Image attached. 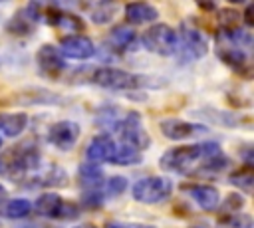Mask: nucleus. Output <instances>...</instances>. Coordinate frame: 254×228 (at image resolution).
I'll return each instance as SVG.
<instances>
[{
  "instance_id": "17",
  "label": "nucleus",
  "mask_w": 254,
  "mask_h": 228,
  "mask_svg": "<svg viewBox=\"0 0 254 228\" xmlns=\"http://www.w3.org/2000/svg\"><path fill=\"white\" fill-rule=\"evenodd\" d=\"M125 18L131 24H147L159 18V12L155 6L147 4V2H131L125 8Z\"/></svg>"
},
{
  "instance_id": "24",
  "label": "nucleus",
  "mask_w": 254,
  "mask_h": 228,
  "mask_svg": "<svg viewBox=\"0 0 254 228\" xmlns=\"http://www.w3.org/2000/svg\"><path fill=\"white\" fill-rule=\"evenodd\" d=\"M8 32L18 34V36H26V34L34 32V20L28 16L26 10H22L18 16H14V18L8 22Z\"/></svg>"
},
{
  "instance_id": "26",
  "label": "nucleus",
  "mask_w": 254,
  "mask_h": 228,
  "mask_svg": "<svg viewBox=\"0 0 254 228\" xmlns=\"http://www.w3.org/2000/svg\"><path fill=\"white\" fill-rule=\"evenodd\" d=\"M4 212H6L8 218H14V220L26 218V216L32 212V204H30V200H26V198H14V200H10V202L6 204Z\"/></svg>"
},
{
  "instance_id": "19",
  "label": "nucleus",
  "mask_w": 254,
  "mask_h": 228,
  "mask_svg": "<svg viewBox=\"0 0 254 228\" xmlns=\"http://www.w3.org/2000/svg\"><path fill=\"white\" fill-rule=\"evenodd\" d=\"M77 180L83 188H99L103 182V171L95 163H83L77 169Z\"/></svg>"
},
{
  "instance_id": "28",
  "label": "nucleus",
  "mask_w": 254,
  "mask_h": 228,
  "mask_svg": "<svg viewBox=\"0 0 254 228\" xmlns=\"http://www.w3.org/2000/svg\"><path fill=\"white\" fill-rule=\"evenodd\" d=\"M103 192L99 190V188H85V192H83V196H81V204L85 206V208H101L103 206Z\"/></svg>"
},
{
  "instance_id": "16",
  "label": "nucleus",
  "mask_w": 254,
  "mask_h": 228,
  "mask_svg": "<svg viewBox=\"0 0 254 228\" xmlns=\"http://www.w3.org/2000/svg\"><path fill=\"white\" fill-rule=\"evenodd\" d=\"M161 131H163L165 137H169L173 141H181V139H187V137L202 131V127H198L194 123L181 121V119H165L161 123Z\"/></svg>"
},
{
  "instance_id": "8",
  "label": "nucleus",
  "mask_w": 254,
  "mask_h": 228,
  "mask_svg": "<svg viewBox=\"0 0 254 228\" xmlns=\"http://www.w3.org/2000/svg\"><path fill=\"white\" fill-rule=\"evenodd\" d=\"M181 40H183V54H185V57H189V59H200L202 56H206L208 44H206L204 34L196 26L185 22L181 26Z\"/></svg>"
},
{
  "instance_id": "30",
  "label": "nucleus",
  "mask_w": 254,
  "mask_h": 228,
  "mask_svg": "<svg viewBox=\"0 0 254 228\" xmlns=\"http://www.w3.org/2000/svg\"><path fill=\"white\" fill-rule=\"evenodd\" d=\"M127 186H129L127 178H123V176H111V178L107 180V188H105V190H107L109 196H117V194L125 192Z\"/></svg>"
},
{
  "instance_id": "10",
  "label": "nucleus",
  "mask_w": 254,
  "mask_h": 228,
  "mask_svg": "<svg viewBox=\"0 0 254 228\" xmlns=\"http://www.w3.org/2000/svg\"><path fill=\"white\" fill-rule=\"evenodd\" d=\"M115 149H117V145L109 135H97L89 141V145L85 149V157H87L89 163H95V165L111 163V159L115 155Z\"/></svg>"
},
{
  "instance_id": "31",
  "label": "nucleus",
  "mask_w": 254,
  "mask_h": 228,
  "mask_svg": "<svg viewBox=\"0 0 254 228\" xmlns=\"http://www.w3.org/2000/svg\"><path fill=\"white\" fill-rule=\"evenodd\" d=\"M220 20H222L224 28H234V22H238V14L234 10H222Z\"/></svg>"
},
{
  "instance_id": "20",
  "label": "nucleus",
  "mask_w": 254,
  "mask_h": 228,
  "mask_svg": "<svg viewBox=\"0 0 254 228\" xmlns=\"http://www.w3.org/2000/svg\"><path fill=\"white\" fill-rule=\"evenodd\" d=\"M46 22L52 24V26H56V28L71 30V32H79V30L83 28L81 18H77V16H73V14H69V12H62V10H58V8H54V10L50 12V16H48Z\"/></svg>"
},
{
  "instance_id": "29",
  "label": "nucleus",
  "mask_w": 254,
  "mask_h": 228,
  "mask_svg": "<svg viewBox=\"0 0 254 228\" xmlns=\"http://www.w3.org/2000/svg\"><path fill=\"white\" fill-rule=\"evenodd\" d=\"M242 206H244L242 196H240V194H236V192H232V194H228V196L224 198V202H222V212H220V214L240 212V210H242Z\"/></svg>"
},
{
  "instance_id": "5",
  "label": "nucleus",
  "mask_w": 254,
  "mask_h": 228,
  "mask_svg": "<svg viewBox=\"0 0 254 228\" xmlns=\"http://www.w3.org/2000/svg\"><path fill=\"white\" fill-rule=\"evenodd\" d=\"M141 42L149 52L159 54V56H171L177 50V34L167 24H157V26L149 28L143 34Z\"/></svg>"
},
{
  "instance_id": "23",
  "label": "nucleus",
  "mask_w": 254,
  "mask_h": 228,
  "mask_svg": "<svg viewBox=\"0 0 254 228\" xmlns=\"http://www.w3.org/2000/svg\"><path fill=\"white\" fill-rule=\"evenodd\" d=\"M252 216L250 214H240V212H232V214H220L218 220V228H252Z\"/></svg>"
},
{
  "instance_id": "11",
  "label": "nucleus",
  "mask_w": 254,
  "mask_h": 228,
  "mask_svg": "<svg viewBox=\"0 0 254 228\" xmlns=\"http://www.w3.org/2000/svg\"><path fill=\"white\" fill-rule=\"evenodd\" d=\"M36 59H38V65H40V71L44 75H50V77H58L62 75L65 63H64V57H62V52L54 46H42L36 54Z\"/></svg>"
},
{
  "instance_id": "32",
  "label": "nucleus",
  "mask_w": 254,
  "mask_h": 228,
  "mask_svg": "<svg viewBox=\"0 0 254 228\" xmlns=\"http://www.w3.org/2000/svg\"><path fill=\"white\" fill-rule=\"evenodd\" d=\"M105 228H155L149 224H123V222H107Z\"/></svg>"
},
{
  "instance_id": "3",
  "label": "nucleus",
  "mask_w": 254,
  "mask_h": 228,
  "mask_svg": "<svg viewBox=\"0 0 254 228\" xmlns=\"http://www.w3.org/2000/svg\"><path fill=\"white\" fill-rule=\"evenodd\" d=\"M133 198L143 204H159L173 192V182L165 176H147L133 184Z\"/></svg>"
},
{
  "instance_id": "14",
  "label": "nucleus",
  "mask_w": 254,
  "mask_h": 228,
  "mask_svg": "<svg viewBox=\"0 0 254 228\" xmlns=\"http://www.w3.org/2000/svg\"><path fill=\"white\" fill-rule=\"evenodd\" d=\"M64 204H65V200L60 194H56V192H44V194H40L36 198L34 210L40 216H44V218H58V220H62Z\"/></svg>"
},
{
  "instance_id": "7",
  "label": "nucleus",
  "mask_w": 254,
  "mask_h": 228,
  "mask_svg": "<svg viewBox=\"0 0 254 228\" xmlns=\"http://www.w3.org/2000/svg\"><path fill=\"white\" fill-rule=\"evenodd\" d=\"M117 131L121 133V137H123V143H127V145H133L135 149H139V151H143V149H147L149 147V135H147V131L143 129V125H141V115L139 113H135V111H131V113H127V117L125 119H121V123H119V127H117Z\"/></svg>"
},
{
  "instance_id": "18",
  "label": "nucleus",
  "mask_w": 254,
  "mask_h": 228,
  "mask_svg": "<svg viewBox=\"0 0 254 228\" xmlns=\"http://www.w3.org/2000/svg\"><path fill=\"white\" fill-rule=\"evenodd\" d=\"M28 127V115L22 111L16 113H0V131L6 137H18Z\"/></svg>"
},
{
  "instance_id": "38",
  "label": "nucleus",
  "mask_w": 254,
  "mask_h": 228,
  "mask_svg": "<svg viewBox=\"0 0 254 228\" xmlns=\"http://www.w3.org/2000/svg\"><path fill=\"white\" fill-rule=\"evenodd\" d=\"M228 2H232V4H242L244 0H228Z\"/></svg>"
},
{
  "instance_id": "9",
  "label": "nucleus",
  "mask_w": 254,
  "mask_h": 228,
  "mask_svg": "<svg viewBox=\"0 0 254 228\" xmlns=\"http://www.w3.org/2000/svg\"><path fill=\"white\" fill-rule=\"evenodd\" d=\"M77 139H79V125L73 121H58L48 131V141L60 151H69L77 143Z\"/></svg>"
},
{
  "instance_id": "21",
  "label": "nucleus",
  "mask_w": 254,
  "mask_h": 228,
  "mask_svg": "<svg viewBox=\"0 0 254 228\" xmlns=\"http://www.w3.org/2000/svg\"><path fill=\"white\" fill-rule=\"evenodd\" d=\"M141 159L143 157H141L139 149H135L133 145L123 143L121 147L115 149V155H113L111 163H115V165H137V163H141Z\"/></svg>"
},
{
  "instance_id": "40",
  "label": "nucleus",
  "mask_w": 254,
  "mask_h": 228,
  "mask_svg": "<svg viewBox=\"0 0 254 228\" xmlns=\"http://www.w3.org/2000/svg\"><path fill=\"white\" fill-rule=\"evenodd\" d=\"M0 2H4V0H0Z\"/></svg>"
},
{
  "instance_id": "25",
  "label": "nucleus",
  "mask_w": 254,
  "mask_h": 228,
  "mask_svg": "<svg viewBox=\"0 0 254 228\" xmlns=\"http://www.w3.org/2000/svg\"><path fill=\"white\" fill-rule=\"evenodd\" d=\"M230 182H232L234 186H238L240 190H244L246 194H248V192H252V182H254V172H252V169H250V165H246L244 169H240V171H236V172H232V174H230Z\"/></svg>"
},
{
  "instance_id": "12",
  "label": "nucleus",
  "mask_w": 254,
  "mask_h": 228,
  "mask_svg": "<svg viewBox=\"0 0 254 228\" xmlns=\"http://www.w3.org/2000/svg\"><path fill=\"white\" fill-rule=\"evenodd\" d=\"M60 52L64 56H69V57H75V59H87V57L93 56L95 48H93L89 38L75 34V36H65L60 42Z\"/></svg>"
},
{
  "instance_id": "1",
  "label": "nucleus",
  "mask_w": 254,
  "mask_h": 228,
  "mask_svg": "<svg viewBox=\"0 0 254 228\" xmlns=\"http://www.w3.org/2000/svg\"><path fill=\"white\" fill-rule=\"evenodd\" d=\"M222 155V149L218 143L212 141H204V143H194V145H183V147H175L169 149L159 165L165 171L171 172H179V174H190L194 171H198L204 163L216 159Z\"/></svg>"
},
{
  "instance_id": "37",
  "label": "nucleus",
  "mask_w": 254,
  "mask_h": 228,
  "mask_svg": "<svg viewBox=\"0 0 254 228\" xmlns=\"http://www.w3.org/2000/svg\"><path fill=\"white\" fill-rule=\"evenodd\" d=\"M192 228H208V226H204V224H194Z\"/></svg>"
},
{
  "instance_id": "35",
  "label": "nucleus",
  "mask_w": 254,
  "mask_h": 228,
  "mask_svg": "<svg viewBox=\"0 0 254 228\" xmlns=\"http://www.w3.org/2000/svg\"><path fill=\"white\" fill-rule=\"evenodd\" d=\"M6 198H8V192H6V188L0 184V206L6 202Z\"/></svg>"
},
{
  "instance_id": "33",
  "label": "nucleus",
  "mask_w": 254,
  "mask_h": 228,
  "mask_svg": "<svg viewBox=\"0 0 254 228\" xmlns=\"http://www.w3.org/2000/svg\"><path fill=\"white\" fill-rule=\"evenodd\" d=\"M198 4V8L202 10H214L216 8V0H194Z\"/></svg>"
},
{
  "instance_id": "4",
  "label": "nucleus",
  "mask_w": 254,
  "mask_h": 228,
  "mask_svg": "<svg viewBox=\"0 0 254 228\" xmlns=\"http://www.w3.org/2000/svg\"><path fill=\"white\" fill-rule=\"evenodd\" d=\"M91 81L99 87L105 89H117V91H125V89H137L143 85V77L117 69V67H99L93 71Z\"/></svg>"
},
{
  "instance_id": "34",
  "label": "nucleus",
  "mask_w": 254,
  "mask_h": 228,
  "mask_svg": "<svg viewBox=\"0 0 254 228\" xmlns=\"http://www.w3.org/2000/svg\"><path fill=\"white\" fill-rule=\"evenodd\" d=\"M252 10H254L252 6L246 8V26H252Z\"/></svg>"
},
{
  "instance_id": "22",
  "label": "nucleus",
  "mask_w": 254,
  "mask_h": 228,
  "mask_svg": "<svg viewBox=\"0 0 254 228\" xmlns=\"http://www.w3.org/2000/svg\"><path fill=\"white\" fill-rule=\"evenodd\" d=\"M135 40V32L127 26H117L111 34H109V42L115 50H127Z\"/></svg>"
},
{
  "instance_id": "2",
  "label": "nucleus",
  "mask_w": 254,
  "mask_h": 228,
  "mask_svg": "<svg viewBox=\"0 0 254 228\" xmlns=\"http://www.w3.org/2000/svg\"><path fill=\"white\" fill-rule=\"evenodd\" d=\"M40 165V149L36 141H22L18 145H12L0 155V174L22 182L30 176V172H36Z\"/></svg>"
},
{
  "instance_id": "13",
  "label": "nucleus",
  "mask_w": 254,
  "mask_h": 228,
  "mask_svg": "<svg viewBox=\"0 0 254 228\" xmlns=\"http://www.w3.org/2000/svg\"><path fill=\"white\" fill-rule=\"evenodd\" d=\"M185 190L198 202V206L206 212H212L220 206V194L214 186L210 184H189L185 186Z\"/></svg>"
},
{
  "instance_id": "39",
  "label": "nucleus",
  "mask_w": 254,
  "mask_h": 228,
  "mask_svg": "<svg viewBox=\"0 0 254 228\" xmlns=\"http://www.w3.org/2000/svg\"><path fill=\"white\" fill-rule=\"evenodd\" d=\"M0 147H2V139H0Z\"/></svg>"
},
{
  "instance_id": "15",
  "label": "nucleus",
  "mask_w": 254,
  "mask_h": 228,
  "mask_svg": "<svg viewBox=\"0 0 254 228\" xmlns=\"http://www.w3.org/2000/svg\"><path fill=\"white\" fill-rule=\"evenodd\" d=\"M81 4L95 24L109 22L117 12V0H81Z\"/></svg>"
},
{
  "instance_id": "27",
  "label": "nucleus",
  "mask_w": 254,
  "mask_h": 228,
  "mask_svg": "<svg viewBox=\"0 0 254 228\" xmlns=\"http://www.w3.org/2000/svg\"><path fill=\"white\" fill-rule=\"evenodd\" d=\"M194 115H204V117H208L212 123H216V125H226V127H236V125H240L238 121H240V117L238 115H232V113H220V111H196Z\"/></svg>"
},
{
  "instance_id": "6",
  "label": "nucleus",
  "mask_w": 254,
  "mask_h": 228,
  "mask_svg": "<svg viewBox=\"0 0 254 228\" xmlns=\"http://www.w3.org/2000/svg\"><path fill=\"white\" fill-rule=\"evenodd\" d=\"M218 57L230 65L234 71L242 73L244 77H250L252 69H250V57L246 54V48H240L228 40H224L222 36H218Z\"/></svg>"
},
{
  "instance_id": "36",
  "label": "nucleus",
  "mask_w": 254,
  "mask_h": 228,
  "mask_svg": "<svg viewBox=\"0 0 254 228\" xmlns=\"http://www.w3.org/2000/svg\"><path fill=\"white\" fill-rule=\"evenodd\" d=\"M73 228H97L95 224H89V222H83V224H77V226H73Z\"/></svg>"
}]
</instances>
